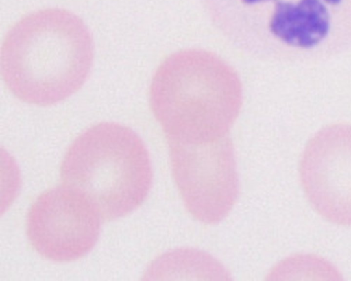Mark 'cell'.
<instances>
[{"instance_id":"cell-1","label":"cell","mask_w":351,"mask_h":281,"mask_svg":"<svg viewBox=\"0 0 351 281\" xmlns=\"http://www.w3.org/2000/svg\"><path fill=\"white\" fill-rule=\"evenodd\" d=\"M93 58V39L84 21L66 10L47 8L26 15L7 32L1 71L18 99L49 106L82 87Z\"/></svg>"},{"instance_id":"cell-2","label":"cell","mask_w":351,"mask_h":281,"mask_svg":"<svg viewBox=\"0 0 351 281\" xmlns=\"http://www.w3.org/2000/svg\"><path fill=\"white\" fill-rule=\"evenodd\" d=\"M149 102L168 141L200 144L228 135L241 104L237 73L215 54L176 52L158 67Z\"/></svg>"},{"instance_id":"cell-3","label":"cell","mask_w":351,"mask_h":281,"mask_svg":"<svg viewBox=\"0 0 351 281\" xmlns=\"http://www.w3.org/2000/svg\"><path fill=\"white\" fill-rule=\"evenodd\" d=\"M64 185L85 195L102 221L123 217L140 206L152 181L147 150L130 128L95 124L80 134L61 164Z\"/></svg>"},{"instance_id":"cell-4","label":"cell","mask_w":351,"mask_h":281,"mask_svg":"<svg viewBox=\"0 0 351 281\" xmlns=\"http://www.w3.org/2000/svg\"><path fill=\"white\" fill-rule=\"evenodd\" d=\"M167 142L172 175L189 213L206 224L222 221L239 193L230 137L200 144Z\"/></svg>"},{"instance_id":"cell-5","label":"cell","mask_w":351,"mask_h":281,"mask_svg":"<svg viewBox=\"0 0 351 281\" xmlns=\"http://www.w3.org/2000/svg\"><path fill=\"white\" fill-rule=\"evenodd\" d=\"M101 220L85 195L64 184L47 190L33 203L27 214V235L43 257L70 262L93 249Z\"/></svg>"},{"instance_id":"cell-6","label":"cell","mask_w":351,"mask_h":281,"mask_svg":"<svg viewBox=\"0 0 351 281\" xmlns=\"http://www.w3.org/2000/svg\"><path fill=\"white\" fill-rule=\"evenodd\" d=\"M304 192L319 216L351 227V124L319 130L306 144L299 165Z\"/></svg>"},{"instance_id":"cell-7","label":"cell","mask_w":351,"mask_h":281,"mask_svg":"<svg viewBox=\"0 0 351 281\" xmlns=\"http://www.w3.org/2000/svg\"><path fill=\"white\" fill-rule=\"evenodd\" d=\"M149 275L162 280H231L222 264L209 254L191 249L170 251L157 258Z\"/></svg>"},{"instance_id":"cell-8","label":"cell","mask_w":351,"mask_h":281,"mask_svg":"<svg viewBox=\"0 0 351 281\" xmlns=\"http://www.w3.org/2000/svg\"><path fill=\"white\" fill-rule=\"evenodd\" d=\"M269 276H324L328 279H340V273L328 261L311 254H298L290 256L278 263Z\"/></svg>"}]
</instances>
